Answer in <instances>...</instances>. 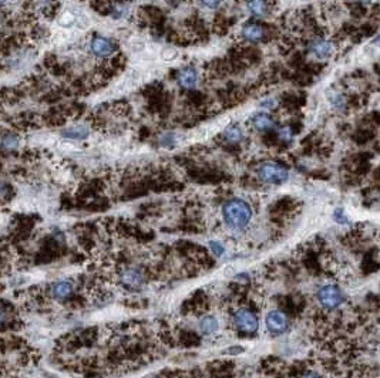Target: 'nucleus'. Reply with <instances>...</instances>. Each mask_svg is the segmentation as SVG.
Wrapping results in <instances>:
<instances>
[{
  "instance_id": "nucleus-24",
  "label": "nucleus",
  "mask_w": 380,
  "mask_h": 378,
  "mask_svg": "<svg viewBox=\"0 0 380 378\" xmlns=\"http://www.w3.org/2000/svg\"><path fill=\"white\" fill-rule=\"evenodd\" d=\"M73 22H74V16H73L72 13H64L62 19H60V24L64 26V27H69V26H72Z\"/></svg>"
},
{
  "instance_id": "nucleus-15",
  "label": "nucleus",
  "mask_w": 380,
  "mask_h": 378,
  "mask_svg": "<svg viewBox=\"0 0 380 378\" xmlns=\"http://www.w3.org/2000/svg\"><path fill=\"white\" fill-rule=\"evenodd\" d=\"M199 330L202 331L204 334H212L218 330V320L215 319L214 316H205L201 319L199 322Z\"/></svg>"
},
{
  "instance_id": "nucleus-2",
  "label": "nucleus",
  "mask_w": 380,
  "mask_h": 378,
  "mask_svg": "<svg viewBox=\"0 0 380 378\" xmlns=\"http://www.w3.org/2000/svg\"><path fill=\"white\" fill-rule=\"evenodd\" d=\"M256 175L262 182L272 183V185H282L289 178V172L285 166L281 165L279 162H272V161L259 164L256 168Z\"/></svg>"
},
{
  "instance_id": "nucleus-19",
  "label": "nucleus",
  "mask_w": 380,
  "mask_h": 378,
  "mask_svg": "<svg viewBox=\"0 0 380 378\" xmlns=\"http://www.w3.org/2000/svg\"><path fill=\"white\" fill-rule=\"evenodd\" d=\"M278 138L282 142H285V144H289V142L293 140L292 128L288 125L281 127V128L278 130Z\"/></svg>"
},
{
  "instance_id": "nucleus-28",
  "label": "nucleus",
  "mask_w": 380,
  "mask_h": 378,
  "mask_svg": "<svg viewBox=\"0 0 380 378\" xmlns=\"http://www.w3.org/2000/svg\"><path fill=\"white\" fill-rule=\"evenodd\" d=\"M373 43H376L377 46H380V34L377 36V37H376V39H374V41H373Z\"/></svg>"
},
{
  "instance_id": "nucleus-9",
  "label": "nucleus",
  "mask_w": 380,
  "mask_h": 378,
  "mask_svg": "<svg viewBox=\"0 0 380 378\" xmlns=\"http://www.w3.org/2000/svg\"><path fill=\"white\" fill-rule=\"evenodd\" d=\"M121 280L128 287L137 289V287H140L144 283V275L140 269L127 268L121 272Z\"/></svg>"
},
{
  "instance_id": "nucleus-18",
  "label": "nucleus",
  "mask_w": 380,
  "mask_h": 378,
  "mask_svg": "<svg viewBox=\"0 0 380 378\" xmlns=\"http://www.w3.org/2000/svg\"><path fill=\"white\" fill-rule=\"evenodd\" d=\"M328 98H329V103L332 104L335 108L342 110V108L345 107V97H343L341 93H338L336 90L328 91Z\"/></svg>"
},
{
  "instance_id": "nucleus-22",
  "label": "nucleus",
  "mask_w": 380,
  "mask_h": 378,
  "mask_svg": "<svg viewBox=\"0 0 380 378\" xmlns=\"http://www.w3.org/2000/svg\"><path fill=\"white\" fill-rule=\"evenodd\" d=\"M209 249H211V252L214 253V255H216L218 258L222 256L224 252H225L224 244H222L221 242H218V240H211V242H209Z\"/></svg>"
},
{
  "instance_id": "nucleus-12",
  "label": "nucleus",
  "mask_w": 380,
  "mask_h": 378,
  "mask_svg": "<svg viewBox=\"0 0 380 378\" xmlns=\"http://www.w3.org/2000/svg\"><path fill=\"white\" fill-rule=\"evenodd\" d=\"M73 284L67 280H60L50 287V296L56 300H64L72 296Z\"/></svg>"
},
{
  "instance_id": "nucleus-26",
  "label": "nucleus",
  "mask_w": 380,
  "mask_h": 378,
  "mask_svg": "<svg viewBox=\"0 0 380 378\" xmlns=\"http://www.w3.org/2000/svg\"><path fill=\"white\" fill-rule=\"evenodd\" d=\"M275 100L274 98H266V100H263L261 103V105L263 107V108H269V110H272L274 107H275Z\"/></svg>"
},
{
  "instance_id": "nucleus-30",
  "label": "nucleus",
  "mask_w": 380,
  "mask_h": 378,
  "mask_svg": "<svg viewBox=\"0 0 380 378\" xmlns=\"http://www.w3.org/2000/svg\"><path fill=\"white\" fill-rule=\"evenodd\" d=\"M6 2H8V0H2V3H3V5H5V3H6Z\"/></svg>"
},
{
  "instance_id": "nucleus-20",
  "label": "nucleus",
  "mask_w": 380,
  "mask_h": 378,
  "mask_svg": "<svg viewBox=\"0 0 380 378\" xmlns=\"http://www.w3.org/2000/svg\"><path fill=\"white\" fill-rule=\"evenodd\" d=\"M159 144H161L164 148H173L175 145V135L171 134V133L162 134L159 137Z\"/></svg>"
},
{
  "instance_id": "nucleus-7",
  "label": "nucleus",
  "mask_w": 380,
  "mask_h": 378,
  "mask_svg": "<svg viewBox=\"0 0 380 378\" xmlns=\"http://www.w3.org/2000/svg\"><path fill=\"white\" fill-rule=\"evenodd\" d=\"M309 51L317 58L325 60V58H329L332 55L333 46L329 40L323 39V37H315L313 40H310V43H309Z\"/></svg>"
},
{
  "instance_id": "nucleus-21",
  "label": "nucleus",
  "mask_w": 380,
  "mask_h": 378,
  "mask_svg": "<svg viewBox=\"0 0 380 378\" xmlns=\"http://www.w3.org/2000/svg\"><path fill=\"white\" fill-rule=\"evenodd\" d=\"M333 219H335L336 223H339V225H346V223H349L348 215L345 213V211H343L342 208L335 209V212H333Z\"/></svg>"
},
{
  "instance_id": "nucleus-14",
  "label": "nucleus",
  "mask_w": 380,
  "mask_h": 378,
  "mask_svg": "<svg viewBox=\"0 0 380 378\" xmlns=\"http://www.w3.org/2000/svg\"><path fill=\"white\" fill-rule=\"evenodd\" d=\"M224 137H225L227 142L237 145L244 140V131L239 125H230L224 131Z\"/></svg>"
},
{
  "instance_id": "nucleus-1",
  "label": "nucleus",
  "mask_w": 380,
  "mask_h": 378,
  "mask_svg": "<svg viewBox=\"0 0 380 378\" xmlns=\"http://www.w3.org/2000/svg\"><path fill=\"white\" fill-rule=\"evenodd\" d=\"M222 216L225 223L234 230H241L248 226L252 218V209L248 202L242 199H231L222 206Z\"/></svg>"
},
{
  "instance_id": "nucleus-27",
  "label": "nucleus",
  "mask_w": 380,
  "mask_h": 378,
  "mask_svg": "<svg viewBox=\"0 0 380 378\" xmlns=\"http://www.w3.org/2000/svg\"><path fill=\"white\" fill-rule=\"evenodd\" d=\"M301 378H322L317 372L315 371H308V372H305V374H302Z\"/></svg>"
},
{
  "instance_id": "nucleus-29",
  "label": "nucleus",
  "mask_w": 380,
  "mask_h": 378,
  "mask_svg": "<svg viewBox=\"0 0 380 378\" xmlns=\"http://www.w3.org/2000/svg\"><path fill=\"white\" fill-rule=\"evenodd\" d=\"M359 2H362L364 5H367V3H370V0H359Z\"/></svg>"
},
{
  "instance_id": "nucleus-31",
  "label": "nucleus",
  "mask_w": 380,
  "mask_h": 378,
  "mask_svg": "<svg viewBox=\"0 0 380 378\" xmlns=\"http://www.w3.org/2000/svg\"><path fill=\"white\" fill-rule=\"evenodd\" d=\"M379 199H380V194H379Z\"/></svg>"
},
{
  "instance_id": "nucleus-4",
  "label": "nucleus",
  "mask_w": 380,
  "mask_h": 378,
  "mask_svg": "<svg viewBox=\"0 0 380 378\" xmlns=\"http://www.w3.org/2000/svg\"><path fill=\"white\" fill-rule=\"evenodd\" d=\"M88 51L91 55H94L97 58H110L111 55L116 54L117 51V44L114 40L104 37V36H94L91 37L88 43Z\"/></svg>"
},
{
  "instance_id": "nucleus-3",
  "label": "nucleus",
  "mask_w": 380,
  "mask_h": 378,
  "mask_svg": "<svg viewBox=\"0 0 380 378\" xmlns=\"http://www.w3.org/2000/svg\"><path fill=\"white\" fill-rule=\"evenodd\" d=\"M316 299L325 310H338L345 303V294L338 286L326 284L317 290Z\"/></svg>"
},
{
  "instance_id": "nucleus-6",
  "label": "nucleus",
  "mask_w": 380,
  "mask_h": 378,
  "mask_svg": "<svg viewBox=\"0 0 380 378\" xmlns=\"http://www.w3.org/2000/svg\"><path fill=\"white\" fill-rule=\"evenodd\" d=\"M265 324H266V329L269 331L270 334H275V336H281L288 331L289 329V320H288V316L279 310H272L266 314V319H265Z\"/></svg>"
},
{
  "instance_id": "nucleus-5",
  "label": "nucleus",
  "mask_w": 380,
  "mask_h": 378,
  "mask_svg": "<svg viewBox=\"0 0 380 378\" xmlns=\"http://www.w3.org/2000/svg\"><path fill=\"white\" fill-rule=\"evenodd\" d=\"M234 326L237 327L238 331L244 334H253L259 329V322L255 313H252L251 310L242 308L234 314Z\"/></svg>"
},
{
  "instance_id": "nucleus-8",
  "label": "nucleus",
  "mask_w": 380,
  "mask_h": 378,
  "mask_svg": "<svg viewBox=\"0 0 380 378\" xmlns=\"http://www.w3.org/2000/svg\"><path fill=\"white\" fill-rule=\"evenodd\" d=\"M241 37L248 43H259L266 37V30L258 23H246L241 29Z\"/></svg>"
},
{
  "instance_id": "nucleus-13",
  "label": "nucleus",
  "mask_w": 380,
  "mask_h": 378,
  "mask_svg": "<svg viewBox=\"0 0 380 378\" xmlns=\"http://www.w3.org/2000/svg\"><path fill=\"white\" fill-rule=\"evenodd\" d=\"M246 9L255 17H265L269 13V6L266 0H246Z\"/></svg>"
},
{
  "instance_id": "nucleus-25",
  "label": "nucleus",
  "mask_w": 380,
  "mask_h": 378,
  "mask_svg": "<svg viewBox=\"0 0 380 378\" xmlns=\"http://www.w3.org/2000/svg\"><path fill=\"white\" fill-rule=\"evenodd\" d=\"M175 55H177L175 50H171V48H167V50L162 51V58L164 60H174Z\"/></svg>"
},
{
  "instance_id": "nucleus-16",
  "label": "nucleus",
  "mask_w": 380,
  "mask_h": 378,
  "mask_svg": "<svg viewBox=\"0 0 380 378\" xmlns=\"http://www.w3.org/2000/svg\"><path fill=\"white\" fill-rule=\"evenodd\" d=\"M88 135V128L84 125H76L70 127L63 131V137L66 138H72V140H81L86 138Z\"/></svg>"
},
{
  "instance_id": "nucleus-17",
  "label": "nucleus",
  "mask_w": 380,
  "mask_h": 378,
  "mask_svg": "<svg viewBox=\"0 0 380 378\" xmlns=\"http://www.w3.org/2000/svg\"><path fill=\"white\" fill-rule=\"evenodd\" d=\"M20 145V138L15 134H5L2 137V148L5 151L16 150Z\"/></svg>"
},
{
  "instance_id": "nucleus-11",
  "label": "nucleus",
  "mask_w": 380,
  "mask_h": 378,
  "mask_svg": "<svg viewBox=\"0 0 380 378\" xmlns=\"http://www.w3.org/2000/svg\"><path fill=\"white\" fill-rule=\"evenodd\" d=\"M251 124L261 134L268 133V131H270L275 127V122H274L272 117L268 115V114H265V112H259V114L253 115L252 118H251Z\"/></svg>"
},
{
  "instance_id": "nucleus-23",
  "label": "nucleus",
  "mask_w": 380,
  "mask_h": 378,
  "mask_svg": "<svg viewBox=\"0 0 380 378\" xmlns=\"http://www.w3.org/2000/svg\"><path fill=\"white\" fill-rule=\"evenodd\" d=\"M202 6H205L206 9H211V10H215L218 9L222 5L224 0H199Z\"/></svg>"
},
{
  "instance_id": "nucleus-10",
  "label": "nucleus",
  "mask_w": 380,
  "mask_h": 378,
  "mask_svg": "<svg viewBox=\"0 0 380 378\" xmlns=\"http://www.w3.org/2000/svg\"><path fill=\"white\" fill-rule=\"evenodd\" d=\"M177 80H178V84L184 88H194L198 83V71L194 67H185L180 70Z\"/></svg>"
}]
</instances>
